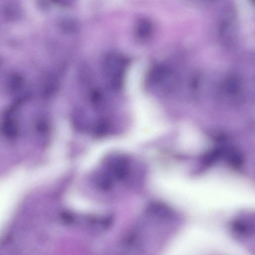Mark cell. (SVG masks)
<instances>
[{
    "label": "cell",
    "instance_id": "7",
    "mask_svg": "<svg viewBox=\"0 0 255 255\" xmlns=\"http://www.w3.org/2000/svg\"><path fill=\"white\" fill-rule=\"evenodd\" d=\"M152 30V26L150 21L147 20L140 21L136 28L137 36L141 38H146L148 37Z\"/></svg>",
    "mask_w": 255,
    "mask_h": 255
},
{
    "label": "cell",
    "instance_id": "9",
    "mask_svg": "<svg viewBox=\"0 0 255 255\" xmlns=\"http://www.w3.org/2000/svg\"><path fill=\"white\" fill-rule=\"evenodd\" d=\"M109 128V123L107 120L100 119L94 125L93 131L96 135L103 136L108 133Z\"/></svg>",
    "mask_w": 255,
    "mask_h": 255
},
{
    "label": "cell",
    "instance_id": "3",
    "mask_svg": "<svg viewBox=\"0 0 255 255\" xmlns=\"http://www.w3.org/2000/svg\"><path fill=\"white\" fill-rule=\"evenodd\" d=\"M224 156L227 162L233 168L236 169L241 168L244 164V157L242 153L237 149L225 150Z\"/></svg>",
    "mask_w": 255,
    "mask_h": 255
},
{
    "label": "cell",
    "instance_id": "1",
    "mask_svg": "<svg viewBox=\"0 0 255 255\" xmlns=\"http://www.w3.org/2000/svg\"><path fill=\"white\" fill-rule=\"evenodd\" d=\"M128 62L123 56L112 53L105 58L103 64L104 73L109 87L119 90L123 85Z\"/></svg>",
    "mask_w": 255,
    "mask_h": 255
},
{
    "label": "cell",
    "instance_id": "11",
    "mask_svg": "<svg viewBox=\"0 0 255 255\" xmlns=\"http://www.w3.org/2000/svg\"><path fill=\"white\" fill-rule=\"evenodd\" d=\"M252 1H254V0H252Z\"/></svg>",
    "mask_w": 255,
    "mask_h": 255
},
{
    "label": "cell",
    "instance_id": "8",
    "mask_svg": "<svg viewBox=\"0 0 255 255\" xmlns=\"http://www.w3.org/2000/svg\"><path fill=\"white\" fill-rule=\"evenodd\" d=\"M62 30L67 34H74L76 33L79 29L78 23L73 19H65L60 23Z\"/></svg>",
    "mask_w": 255,
    "mask_h": 255
},
{
    "label": "cell",
    "instance_id": "10",
    "mask_svg": "<svg viewBox=\"0 0 255 255\" xmlns=\"http://www.w3.org/2000/svg\"><path fill=\"white\" fill-rule=\"evenodd\" d=\"M4 132L8 136L13 137L17 134L18 129L16 125L11 121L6 123L4 126Z\"/></svg>",
    "mask_w": 255,
    "mask_h": 255
},
{
    "label": "cell",
    "instance_id": "6",
    "mask_svg": "<svg viewBox=\"0 0 255 255\" xmlns=\"http://www.w3.org/2000/svg\"><path fill=\"white\" fill-rule=\"evenodd\" d=\"M3 13L5 18L8 21H16L21 16V10L17 5L10 4L4 7Z\"/></svg>",
    "mask_w": 255,
    "mask_h": 255
},
{
    "label": "cell",
    "instance_id": "2",
    "mask_svg": "<svg viewBox=\"0 0 255 255\" xmlns=\"http://www.w3.org/2000/svg\"><path fill=\"white\" fill-rule=\"evenodd\" d=\"M254 224L247 219H237L231 225L233 231L236 235L241 237H247L254 232Z\"/></svg>",
    "mask_w": 255,
    "mask_h": 255
},
{
    "label": "cell",
    "instance_id": "4",
    "mask_svg": "<svg viewBox=\"0 0 255 255\" xmlns=\"http://www.w3.org/2000/svg\"><path fill=\"white\" fill-rule=\"evenodd\" d=\"M150 212L158 218L165 220L172 218V210L163 203L153 204L149 209Z\"/></svg>",
    "mask_w": 255,
    "mask_h": 255
},
{
    "label": "cell",
    "instance_id": "5",
    "mask_svg": "<svg viewBox=\"0 0 255 255\" xmlns=\"http://www.w3.org/2000/svg\"><path fill=\"white\" fill-rule=\"evenodd\" d=\"M225 151V149L219 148L208 152L203 157L202 163L206 167L212 166L224 156Z\"/></svg>",
    "mask_w": 255,
    "mask_h": 255
}]
</instances>
